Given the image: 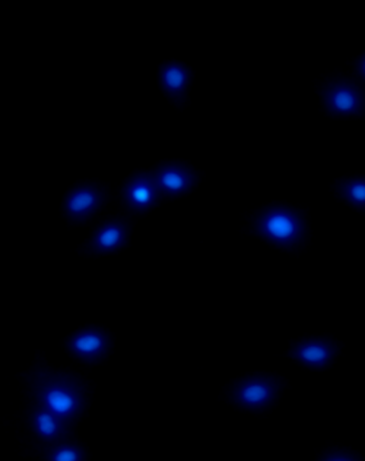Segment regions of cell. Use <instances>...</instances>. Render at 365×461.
<instances>
[{
    "instance_id": "12",
    "label": "cell",
    "mask_w": 365,
    "mask_h": 461,
    "mask_svg": "<svg viewBox=\"0 0 365 461\" xmlns=\"http://www.w3.org/2000/svg\"><path fill=\"white\" fill-rule=\"evenodd\" d=\"M158 77H160L161 88L167 97L174 103L175 106H184L187 90L191 81V68H187L184 63L170 60L161 65Z\"/></svg>"
},
{
    "instance_id": "9",
    "label": "cell",
    "mask_w": 365,
    "mask_h": 461,
    "mask_svg": "<svg viewBox=\"0 0 365 461\" xmlns=\"http://www.w3.org/2000/svg\"><path fill=\"white\" fill-rule=\"evenodd\" d=\"M28 425L40 447L51 446L58 441L74 438L72 428L58 414L34 402L28 409Z\"/></svg>"
},
{
    "instance_id": "8",
    "label": "cell",
    "mask_w": 365,
    "mask_h": 461,
    "mask_svg": "<svg viewBox=\"0 0 365 461\" xmlns=\"http://www.w3.org/2000/svg\"><path fill=\"white\" fill-rule=\"evenodd\" d=\"M121 203L130 214L142 215L161 203V194L151 172H135L121 186Z\"/></svg>"
},
{
    "instance_id": "14",
    "label": "cell",
    "mask_w": 365,
    "mask_h": 461,
    "mask_svg": "<svg viewBox=\"0 0 365 461\" xmlns=\"http://www.w3.org/2000/svg\"><path fill=\"white\" fill-rule=\"evenodd\" d=\"M334 192L351 207L358 212H365V177L338 180L334 184Z\"/></svg>"
},
{
    "instance_id": "1",
    "label": "cell",
    "mask_w": 365,
    "mask_h": 461,
    "mask_svg": "<svg viewBox=\"0 0 365 461\" xmlns=\"http://www.w3.org/2000/svg\"><path fill=\"white\" fill-rule=\"evenodd\" d=\"M28 393L34 402L55 411L74 426L88 406V385L84 379L67 372L51 371L43 360H37L31 371L22 374Z\"/></svg>"
},
{
    "instance_id": "13",
    "label": "cell",
    "mask_w": 365,
    "mask_h": 461,
    "mask_svg": "<svg viewBox=\"0 0 365 461\" xmlns=\"http://www.w3.org/2000/svg\"><path fill=\"white\" fill-rule=\"evenodd\" d=\"M40 457L44 461H86L88 453L85 447L75 441L74 438L58 441L51 446L39 447Z\"/></svg>"
},
{
    "instance_id": "7",
    "label": "cell",
    "mask_w": 365,
    "mask_h": 461,
    "mask_svg": "<svg viewBox=\"0 0 365 461\" xmlns=\"http://www.w3.org/2000/svg\"><path fill=\"white\" fill-rule=\"evenodd\" d=\"M130 230L132 223L128 217L116 215L105 220L93 230L88 242L82 245L81 252L91 257L116 254L128 245Z\"/></svg>"
},
{
    "instance_id": "4",
    "label": "cell",
    "mask_w": 365,
    "mask_h": 461,
    "mask_svg": "<svg viewBox=\"0 0 365 461\" xmlns=\"http://www.w3.org/2000/svg\"><path fill=\"white\" fill-rule=\"evenodd\" d=\"M319 95L332 118H360L365 114V90L352 79L331 77L320 86Z\"/></svg>"
},
{
    "instance_id": "6",
    "label": "cell",
    "mask_w": 365,
    "mask_h": 461,
    "mask_svg": "<svg viewBox=\"0 0 365 461\" xmlns=\"http://www.w3.org/2000/svg\"><path fill=\"white\" fill-rule=\"evenodd\" d=\"M65 348L72 357L86 365H97L109 356L113 348V341L105 330L86 325L65 341Z\"/></svg>"
},
{
    "instance_id": "2",
    "label": "cell",
    "mask_w": 365,
    "mask_h": 461,
    "mask_svg": "<svg viewBox=\"0 0 365 461\" xmlns=\"http://www.w3.org/2000/svg\"><path fill=\"white\" fill-rule=\"evenodd\" d=\"M252 233L264 242L285 250L303 247L307 239V221L303 212L284 203H271L252 217Z\"/></svg>"
},
{
    "instance_id": "5",
    "label": "cell",
    "mask_w": 365,
    "mask_h": 461,
    "mask_svg": "<svg viewBox=\"0 0 365 461\" xmlns=\"http://www.w3.org/2000/svg\"><path fill=\"white\" fill-rule=\"evenodd\" d=\"M107 201L109 191L102 185L93 182L75 185L63 201V214L69 223H85L104 207Z\"/></svg>"
},
{
    "instance_id": "11",
    "label": "cell",
    "mask_w": 365,
    "mask_h": 461,
    "mask_svg": "<svg viewBox=\"0 0 365 461\" xmlns=\"http://www.w3.org/2000/svg\"><path fill=\"white\" fill-rule=\"evenodd\" d=\"M339 346L327 337H306L291 344L288 350V357L296 360L297 364L322 371L331 366L334 357L338 355Z\"/></svg>"
},
{
    "instance_id": "3",
    "label": "cell",
    "mask_w": 365,
    "mask_h": 461,
    "mask_svg": "<svg viewBox=\"0 0 365 461\" xmlns=\"http://www.w3.org/2000/svg\"><path fill=\"white\" fill-rule=\"evenodd\" d=\"M284 387V381L278 376L257 374L231 384L228 388V400L238 409L259 413L273 406Z\"/></svg>"
},
{
    "instance_id": "10",
    "label": "cell",
    "mask_w": 365,
    "mask_h": 461,
    "mask_svg": "<svg viewBox=\"0 0 365 461\" xmlns=\"http://www.w3.org/2000/svg\"><path fill=\"white\" fill-rule=\"evenodd\" d=\"M151 173L164 198L168 200L187 195L199 182L198 173L180 161H163Z\"/></svg>"
},
{
    "instance_id": "16",
    "label": "cell",
    "mask_w": 365,
    "mask_h": 461,
    "mask_svg": "<svg viewBox=\"0 0 365 461\" xmlns=\"http://www.w3.org/2000/svg\"><path fill=\"white\" fill-rule=\"evenodd\" d=\"M354 71L358 78L361 79L362 83H365V53H362V55L355 60Z\"/></svg>"
},
{
    "instance_id": "15",
    "label": "cell",
    "mask_w": 365,
    "mask_h": 461,
    "mask_svg": "<svg viewBox=\"0 0 365 461\" xmlns=\"http://www.w3.org/2000/svg\"><path fill=\"white\" fill-rule=\"evenodd\" d=\"M320 461H358L360 456L345 448H331L325 451L319 457Z\"/></svg>"
}]
</instances>
